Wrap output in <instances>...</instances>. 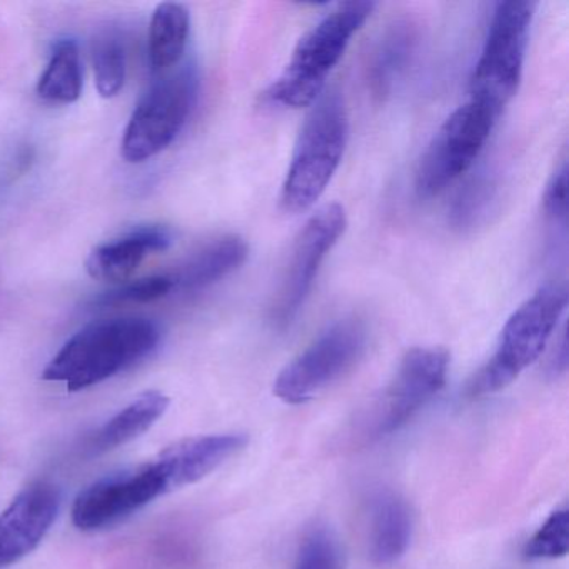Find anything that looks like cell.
Returning a JSON list of instances; mask_svg holds the SVG:
<instances>
[{"label":"cell","instance_id":"cell-1","mask_svg":"<svg viewBox=\"0 0 569 569\" xmlns=\"http://www.w3.org/2000/svg\"><path fill=\"white\" fill-rule=\"evenodd\" d=\"M161 342V328L152 319H102L76 332L46 366V381L62 382L68 391L101 385L152 355Z\"/></svg>","mask_w":569,"mask_h":569},{"label":"cell","instance_id":"cell-2","mask_svg":"<svg viewBox=\"0 0 569 569\" xmlns=\"http://www.w3.org/2000/svg\"><path fill=\"white\" fill-rule=\"evenodd\" d=\"M375 8V2L352 0L332 9L302 36L291 61L266 92V98L282 108H311L321 98L329 72L341 61L349 42Z\"/></svg>","mask_w":569,"mask_h":569},{"label":"cell","instance_id":"cell-3","mask_svg":"<svg viewBox=\"0 0 569 569\" xmlns=\"http://www.w3.org/2000/svg\"><path fill=\"white\" fill-rule=\"evenodd\" d=\"M349 119L339 92L331 91L311 106L292 152L281 191L288 212H305L325 194L348 144Z\"/></svg>","mask_w":569,"mask_h":569},{"label":"cell","instance_id":"cell-4","mask_svg":"<svg viewBox=\"0 0 569 569\" xmlns=\"http://www.w3.org/2000/svg\"><path fill=\"white\" fill-rule=\"evenodd\" d=\"M568 306V289L548 284L522 302L506 321L492 358L469 381L471 398L492 395L511 385L538 361Z\"/></svg>","mask_w":569,"mask_h":569},{"label":"cell","instance_id":"cell-5","mask_svg":"<svg viewBox=\"0 0 569 569\" xmlns=\"http://www.w3.org/2000/svg\"><path fill=\"white\" fill-rule=\"evenodd\" d=\"M536 6L525 0L499 2L471 78V101L501 114L521 84L529 29Z\"/></svg>","mask_w":569,"mask_h":569},{"label":"cell","instance_id":"cell-6","mask_svg":"<svg viewBox=\"0 0 569 569\" xmlns=\"http://www.w3.org/2000/svg\"><path fill=\"white\" fill-rule=\"evenodd\" d=\"M198 88L194 66H186L156 81L129 119L122 138V158L131 164H139L168 149L191 116Z\"/></svg>","mask_w":569,"mask_h":569},{"label":"cell","instance_id":"cell-7","mask_svg":"<svg viewBox=\"0 0 569 569\" xmlns=\"http://www.w3.org/2000/svg\"><path fill=\"white\" fill-rule=\"evenodd\" d=\"M366 342L368 335L359 319L336 322L279 372L274 395L288 405L318 398L361 361Z\"/></svg>","mask_w":569,"mask_h":569},{"label":"cell","instance_id":"cell-8","mask_svg":"<svg viewBox=\"0 0 569 569\" xmlns=\"http://www.w3.org/2000/svg\"><path fill=\"white\" fill-rule=\"evenodd\" d=\"M499 112L469 99L439 128L416 171V192L431 199L455 184L475 164L491 136Z\"/></svg>","mask_w":569,"mask_h":569},{"label":"cell","instance_id":"cell-9","mask_svg":"<svg viewBox=\"0 0 569 569\" xmlns=\"http://www.w3.org/2000/svg\"><path fill=\"white\" fill-rule=\"evenodd\" d=\"M346 224L345 208L328 204L315 212L299 231L271 306V321L276 328H288L295 321L311 292L322 261L345 234Z\"/></svg>","mask_w":569,"mask_h":569},{"label":"cell","instance_id":"cell-10","mask_svg":"<svg viewBox=\"0 0 569 569\" xmlns=\"http://www.w3.org/2000/svg\"><path fill=\"white\" fill-rule=\"evenodd\" d=\"M448 368L446 349L415 348L406 352L395 378L366 419L369 438H385L401 429L441 391Z\"/></svg>","mask_w":569,"mask_h":569},{"label":"cell","instance_id":"cell-11","mask_svg":"<svg viewBox=\"0 0 569 569\" xmlns=\"http://www.w3.org/2000/svg\"><path fill=\"white\" fill-rule=\"evenodd\" d=\"M168 492V481L151 459L106 476L79 492L72 506V521L82 531H96L134 515Z\"/></svg>","mask_w":569,"mask_h":569},{"label":"cell","instance_id":"cell-12","mask_svg":"<svg viewBox=\"0 0 569 569\" xmlns=\"http://www.w3.org/2000/svg\"><path fill=\"white\" fill-rule=\"evenodd\" d=\"M61 495L56 486L41 481L19 492L0 515V568H8L31 555L58 518Z\"/></svg>","mask_w":569,"mask_h":569},{"label":"cell","instance_id":"cell-13","mask_svg":"<svg viewBox=\"0 0 569 569\" xmlns=\"http://www.w3.org/2000/svg\"><path fill=\"white\" fill-rule=\"evenodd\" d=\"M248 445L244 435H211L186 438L162 449L154 461L168 481L169 491L201 481Z\"/></svg>","mask_w":569,"mask_h":569},{"label":"cell","instance_id":"cell-14","mask_svg":"<svg viewBox=\"0 0 569 569\" xmlns=\"http://www.w3.org/2000/svg\"><path fill=\"white\" fill-rule=\"evenodd\" d=\"M172 242L174 232L166 226H139L96 248L86 261V269L99 281H128L149 256L166 251Z\"/></svg>","mask_w":569,"mask_h":569},{"label":"cell","instance_id":"cell-15","mask_svg":"<svg viewBox=\"0 0 569 569\" xmlns=\"http://www.w3.org/2000/svg\"><path fill=\"white\" fill-rule=\"evenodd\" d=\"M412 535V515L408 502L395 492H379L369 509V556L376 565L398 561Z\"/></svg>","mask_w":569,"mask_h":569},{"label":"cell","instance_id":"cell-16","mask_svg":"<svg viewBox=\"0 0 569 569\" xmlns=\"http://www.w3.org/2000/svg\"><path fill=\"white\" fill-rule=\"evenodd\" d=\"M169 398L161 391H148L131 405L112 416L86 441V451L91 456L104 455L134 441L152 428L169 408Z\"/></svg>","mask_w":569,"mask_h":569},{"label":"cell","instance_id":"cell-17","mask_svg":"<svg viewBox=\"0 0 569 569\" xmlns=\"http://www.w3.org/2000/svg\"><path fill=\"white\" fill-rule=\"evenodd\" d=\"M248 244L239 236H224L204 246L171 272L176 291H199L241 268L248 259Z\"/></svg>","mask_w":569,"mask_h":569},{"label":"cell","instance_id":"cell-18","mask_svg":"<svg viewBox=\"0 0 569 569\" xmlns=\"http://www.w3.org/2000/svg\"><path fill=\"white\" fill-rule=\"evenodd\" d=\"M418 28L411 21H398L386 29L372 51L368 69L369 89L378 99L388 98L405 76L418 48Z\"/></svg>","mask_w":569,"mask_h":569},{"label":"cell","instance_id":"cell-19","mask_svg":"<svg viewBox=\"0 0 569 569\" xmlns=\"http://www.w3.org/2000/svg\"><path fill=\"white\" fill-rule=\"evenodd\" d=\"M191 18L184 6L176 2L159 4L149 28V61L154 71H166L179 64L188 46Z\"/></svg>","mask_w":569,"mask_h":569},{"label":"cell","instance_id":"cell-20","mask_svg":"<svg viewBox=\"0 0 569 569\" xmlns=\"http://www.w3.org/2000/svg\"><path fill=\"white\" fill-rule=\"evenodd\" d=\"M82 62L78 42L61 39L52 48L44 74L39 79L38 96L48 104L68 106L82 94Z\"/></svg>","mask_w":569,"mask_h":569},{"label":"cell","instance_id":"cell-21","mask_svg":"<svg viewBox=\"0 0 569 569\" xmlns=\"http://www.w3.org/2000/svg\"><path fill=\"white\" fill-rule=\"evenodd\" d=\"M92 62L99 94L104 99L116 98L124 88L128 74V51L119 29L106 28L96 36Z\"/></svg>","mask_w":569,"mask_h":569},{"label":"cell","instance_id":"cell-22","mask_svg":"<svg viewBox=\"0 0 569 569\" xmlns=\"http://www.w3.org/2000/svg\"><path fill=\"white\" fill-rule=\"evenodd\" d=\"M498 198V182L489 172H478L465 182L451 209L449 222L458 231H469L486 221Z\"/></svg>","mask_w":569,"mask_h":569},{"label":"cell","instance_id":"cell-23","mask_svg":"<svg viewBox=\"0 0 569 569\" xmlns=\"http://www.w3.org/2000/svg\"><path fill=\"white\" fill-rule=\"evenodd\" d=\"M569 549V511L558 509L552 512L545 525L526 542L525 556L528 561L565 558Z\"/></svg>","mask_w":569,"mask_h":569},{"label":"cell","instance_id":"cell-24","mask_svg":"<svg viewBox=\"0 0 569 569\" xmlns=\"http://www.w3.org/2000/svg\"><path fill=\"white\" fill-rule=\"evenodd\" d=\"M174 291L171 276H151V278L139 279L128 282L121 288L112 289L92 299V308H118L126 305H148L166 298L169 292Z\"/></svg>","mask_w":569,"mask_h":569},{"label":"cell","instance_id":"cell-25","mask_svg":"<svg viewBox=\"0 0 569 569\" xmlns=\"http://www.w3.org/2000/svg\"><path fill=\"white\" fill-rule=\"evenodd\" d=\"M341 559L338 539L326 528H315L302 539L292 569H341Z\"/></svg>","mask_w":569,"mask_h":569},{"label":"cell","instance_id":"cell-26","mask_svg":"<svg viewBox=\"0 0 569 569\" xmlns=\"http://www.w3.org/2000/svg\"><path fill=\"white\" fill-rule=\"evenodd\" d=\"M542 201H545L542 208H545L548 219L556 224L558 222L565 224L566 218H568V166L566 162H562L561 168L556 169L548 188H546Z\"/></svg>","mask_w":569,"mask_h":569},{"label":"cell","instance_id":"cell-27","mask_svg":"<svg viewBox=\"0 0 569 569\" xmlns=\"http://www.w3.org/2000/svg\"><path fill=\"white\" fill-rule=\"evenodd\" d=\"M566 366H568V345H566V336L562 335L561 345H559L558 351H556L551 361L552 375H561L566 371Z\"/></svg>","mask_w":569,"mask_h":569}]
</instances>
